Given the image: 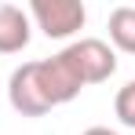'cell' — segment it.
Listing matches in <instances>:
<instances>
[{"label":"cell","instance_id":"obj_3","mask_svg":"<svg viewBox=\"0 0 135 135\" xmlns=\"http://www.w3.org/2000/svg\"><path fill=\"white\" fill-rule=\"evenodd\" d=\"M33 18L44 29V37L62 40V37H73L88 15H84V4L77 0H33Z\"/></svg>","mask_w":135,"mask_h":135},{"label":"cell","instance_id":"obj_7","mask_svg":"<svg viewBox=\"0 0 135 135\" xmlns=\"http://www.w3.org/2000/svg\"><path fill=\"white\" fill-rule=\"evenodd\" d=\"M84 135H117V132H110V128H88Z\"/></svg>","mask_w":135,"mask_h":135},{"label":"cell","instance_id":"obj_6","mask_svg":"<svg viewBox=\"0 0 135 135\" xmlns=\"http://www.w3.org/2000/svg\"><path fill=\"white\" fill-rule=\"evenodd\" d=\"M113 110H117V117H120V124L135 128V80H132V84H124V88L117 91Z\"/></svg>","mask_w":135,"mask_h":135},{"label":"cell","instance_id":"obj_1","mask_svg":"<svg viewBox=\"0 0 135 135\" xmlns=\"http://www.w3.org/2000/svg\"><path fill=\"white\" fill-rule=\"evenodd\" d=\"M26 73H29V84H33V91L40 95V102L47 110L77 99L80 88H84L80 73L73 69V62L66 55H55V59H44V62H26Z\"/></svg>","mask_w":135,"mask_h":135},{"label":"cell","instance_id":"obj_4","mask_svg":"<svg viewBox=\"0 0 135 135\" xmlns=\"http://www.w3.org/2000/svg\"><path fill=\"white\" fill-rule=\"evenodd\" d=\"M29 44V18L22 7L0 4V55H15Z\"/></svg>","mask_w":135,"mask_h":135},{"label":"cell","instance_id":"obj_2","mask_svg":"<svg viewBox=\"0 0 135 135\" xmlns=\"http://www.w3.org/2000/svg\"><path fill=\"white\" fill-rule=\"evenodd\" d=\"M62 55L73 62V69L80 73L84 84H102V80H110L113 69H117V55L110 51V44H102V40H95V37L69 44Z\"/></svg>","mask_w":135,"mask_h":135},{"label":"cell","instance_id":"obj_5","mask_svg":"<svg viewBox=\"0 0 135 135\" xmlns=\"http://www.w3.org/2000/svg\"><path fill=\"white\" fill-rule=\"evenodd\" d=\"M110 40L120 51L135 55V7H117L110 15Z\"/></svg>","mask_w":135,"mask_h":135}]
</instances>
